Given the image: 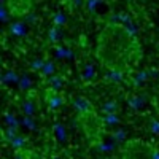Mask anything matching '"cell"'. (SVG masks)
Masks as SVG:
<instances>
[{
  "label": "cell",
  "mask_w": 159,
  "mask_h": 159,
  "mask_svg": "<svg viewBox=\"0 0 159 159\" xmlns=\"http://www.w3.org/2000/svg\"><path fill=\"white\" fill-rule=\"evenodd\" d=\"M46 102H48V107H49V110H57V108L61 107V105L64 103V99L57 94V91L51 89V91L48 92Z\"/></svg>",
  "instance_id": "cell-1"
},
{
  "label": "cell",
  "mask_w": 159,
  "mask_h": 159,
  "mask_svg": "<svg viewBox=\"0 0 159 159\" xmlns=\"http://www.w3.org/2000/svg\"><path fill=\"white\" fill-rule=\"evenodd\" d=\"M8 30H10V34H11L13 37L21 38V37H24L25 34H27V24L22 22V21L11 22V24H10V27H8Z\"/></svg>",
  "instance_id": "cell-2"
},
{
  "label": "cell",
  "mask_w": 159,
  "mask_h": 159,
  "mask_svg": "<svg viewBox=\"0 0 159 159\" xmlns=\"http://www.w3.org/2000/svg\"><path fill=\"white\" fill-rule=\"evenodd\" d=\"M72 105L76 108V111L83 113V115H86V113L91 111V103H89L86 99H83V97H75V99L72 100Z\"/></svg>",
  "instance_id": "cell-3"
},
{
  "label": "cell",
  "mask_w": 159,
  "mask_h": 159,
  "mask_svg": "<svg viewBox=\"0 0 159 159\" xmlns=\"http://www.w3.org/2000/svg\"><path fill=\"white\" fill-rule=\"evenodd\" d=\"M119 124V116L116 113H108V115H105L103 116V126L105 127H115Z\"/></svg>",
  "instance_id": "cell-4"
},
{
  "label": "cell",
  "mask_w": 159,
  "mask_h": 159,
  "mask_svg": "<svg viewBox=\"0 0 159 159\" xmlns=\"http://www.w3.org/2000/svg\"><path fill=\"white\" fill-rule=\"evenodd\" d=\"M25 142H27V139H25V137H22V135H16L15 139H13L11 142H8V143L11 145V148H13V150H16V151H21V150L24 148Z\"/></svg>",
  "instance_id": "cell-5"
},
{
  "label": "cell",
  "mask_w": 159,
  "mask_h": 159,
  "mask_svg": "<svg viewBox=\"0 0 159 159\" xmlns=\"http://www.w3.org/2000/svg\"><path fill=\"white\" fill-rule=\"evenodd\" d=\"M107 78L110 81H123L124 80V73L121 69H110V72L107 73Z\"/></svg>",
  "instance_id": "cell-6"
},
{
  "label": "cell",
  "mask_w": 159,
  "mask_h": 159,
  "mask_svg": "<svg viewBox=\"0 0 159 159\" xmlns=\"http://www.w3.org/2000/svg\"><path fill=\"white\" fill-rule=\"evenodd\" d=\"M19 78H21V76H18V73H16V72L8 70V72H5V73H3L2 81H3L5 84H10V83H18V81H19Z\"/></svg>",
  "instance_id": "cell-7"
},
{
  "label": "cell",
  "mask_w": 159,
  "mask_h": 159,
  "mask_svg": "<svg viewBox=\"0 0 159 159\" xmlns=\"http://www.w3.org/2000/svg\"><path fill=\"white\" fill-rule=\"evenodd\" d=\"M22 110H24V115L34 116L35 111H37V105L34 103V100H24L22 102Z\"/></svg>",
  "instance_id": "cell-8"
},
{
  "label": "cell",
  "mask_w": 159,
  "mask_h": 159,
  "mask_svg": "<svg viewBox=\"0 0 159 159\" xmlns=\"http://www.w3.org/2000/svg\"><path fill=\"white\" fill-rule=\"evenodd\" d=\"M110 137H111L116 143H123V142H126L127 134H126L124 129H116V130H113L111 134H110Z\"/></svg>",
  "instance_id": "cell-9"
},
{
  "label": "cell",
  "mask_w": 159,
  "mask_h": 159,
  "mask_svg": "<svg viewBox=\"0 0 159 159\" xmlns=\"http://www.w3.org/2000/svg\"><path fill=\"white\" fill-rule=\"evenodd\" d=\"M54 70H56V65H54V62L48 61V62H45V65H43L42 72H40V75H42V78H48L49 75L54 73Z\"/></svg>",
  "instance_id": "cell-10"
},
{
  "label": "cell",
  "mask_w": 159,
  "mask_h": 159,
  "mask_svg": "<svg viewBox=\"0 0 159 159\" xmlns=\"http://www.w3.org/2000/svg\"><path fill=\"white\" fill-rule=\"evenodd\" d=\"M21 124L24 127H27L29 130H35L37 129V123L34 121V116H27V115H24L21 118Z\"/></svg>",
  "instance_id": "cell-11"
},
{
  "label": "cell",
  "mask_w": 159,
  "mask_h": 159,
  "mask_svg": "<svg viewBox=\"0 0 159 159\" xmlns=\"http://www.w3.org/2000/svg\"><path fill=\"white\" fill-rule=\"evenodd\" d=\"M67 22V16L64 15L62 11H57L56 15H54V18H52V24H54V27H62V25Z\"/></svg>",
  "instance_id": "cell-12"
},
{
  "label": "cell",
  "mask_w": 159,
  "mask_h": 159,
  "mask_svg": "<svg viewBox=\"0 0 159 159\" xmlns=\"http://www.w3.org/2000/svg\"><path fill=\"white\" fill-rule=\"evenodd\" d=\"M61 37H62V32H61L59 27H52V29H49V32H48V40H49L51 43L59 42Z\"/></svg>",
  "instance_id": "cell-13"
},
{
  "label": "cell",
  "mask_w": 159,
  "mask_h": 159,
  "mask_svg": "<svg viewBox=\"0 0 159 159\" xmlns=\"http://www.w3.org/2000/svg\"><path fill=\"white\" fill-rule=\"evenodd\" d=\"M18 86H19L21 91H27V89H30V86H32V80H30V76H27V75L21 76V78H19V81H18Z\"/></svg>",
  "instance_id": "cell-14"
},
{
  "label": "cell",
  "mask_w": 159,
  "mask_h": 159,
  "mask_svg": "<svg viewBox=\"0 0 159 159\" xmlns=\"http://www.w3.org/2000/svg\"><path fill=\"white\" fill-rule=\"evenodd\" d=\"M129 105H130V107L132 108H134V110H140L142 107H143V97H140V96H134V97H130L129 100Z\"/></svg>",
  "instance_id": "cell-15"
},
{
  "label": "cell",
  "mask_w": 159,
  "mask_h": 159,
  "mask_svg": "<svg viewBox=\"0 0 159 159\" xmlns=\"http://www.w3.org/2000/svg\"><path fill=\"white\" fill-rule=\"evenodd\" d=\"M54 132H56L59 142H65V140H67V134H65V129H64V126L61 123H56L54 124Z\"/></svg>",
  "instance_id": "cell-16"
},
{
  "label": "cell",
  "mask_w": 159,
  "mask_h": 159,
  "mask_svg": "<svg viewBox=\"0 0 159 159\" xmlns=\"http://www.w3.org/2000/svg\"><path fill=\"white\" fill-rule=\"evenodd\" d=\"M5 121H7V127H19L21 121H18L15 115L11 113H5Z\"/></svg>",
  "instance_id": "cell-17"
},
{
  "label": "cell",
  "mask_w": 159,
  "mask_h": 159,
  "mask_svg": "<svg viewBox=\"0 0 159 159\" xmlns=\"http://www.w3.org/2000/svg\"><path fill=\"white\" fill-rule=\"evenodd\" d=\"M48 81H49V89H54V91H57L61 86H62V78L59 76V75H52L49 80H48Z\"/></svg>",
  "instance_id": "cell-18"
},
{
  "label": "cell",
  "mask_w": 159,
  "mask_h": 159,
  "mask_svg": "<svg viewBox=\"0 0 159 159\" xmlns=\"http://www.w3.org/2000/svg\"><path fill=\"white\" fill-rule=\"evenodd\" d=\"M116 108H118V103L115 102V100H108L107 103L103 105V113L105 115H108V113H116Z\"/></svg>",
  "instance_id": "cell-19"
},
{
  "label": "cell",
  "mask_w": 159,
  "mask_h": 159,
  "mask_svg": "<svg viewBox=\"0 0 159 159\" xmlns=\"http://www.w3.org/2000/svg\"><path fill=\"white\" fill-rule=\"evenodd\" d=\"M100 3H102V0H86V3H84V5H86L88 11H92V13H94Z\"/></svg>",
  "instance_id": "cell-20"
},
{
  "label": "cell",
  "mask_w": 159,
  "mask_h": 159,
  "mask_svg": "<svg viewBox=\"0 0 159 159\" xmlns=\"http://www.w3.org/2000/svg\"><path fill=\"white\" fill-rule=\"evenodd\" d=\"M115 148H116L115 143H100L99 145V151H102V153H111Z\"/></svg>",
  "instance_id": "cell-21"
},
{
  "label": "cell",
  "mask_w": 159,
  "mask_h": 159,
  "mask_svg": "<svg viewBox=\"0 0 159 159\" xmlns=\"http://www.w3.org/2000/svg\"><path fill=\"white\" fill-rule=\"evenodd\" d=\"M83 78H84V80H92V78H94V67H92L91 64L86 65L84 73H83Z\"/></svg>",
  "instance_id": "cell-22"
},
{
  "label": "cell",
  "mask_w": 159,
  "mask_h": 159,
  "mask_svg": "<svg viewBox=\"0 0 159 159\" xmlns=\"http://www.w3.org/2000/svg\"><path fill=\"white\" fill-rule=\"evenodd\" d=\"M38 19H37V16L34 15V13H25V24H27V25H30V24H35Z\"/></svg>",
  "instance_id": "cell-23"
},
{
  "label": "cell",
  "mask_w": 159,
  "mask_h": 159,
  "mask_svg": "<svg viewBox=\"0 0 159 159\" xmlns=\"http://www.w3.org/2000/svg\"><path fill=\"white\" fill-rule=\"evenodd\" d=\"M43 65H45V61L43 59H35L32 62V70H42Z\"/></svg>",
  "instance_id": "cell-24"
},
{
  "label": "cell",
  "mask_w": 159,
  "mask_h": 159,
  "mask_svg": "<svg viewBox=\"0 0 159 159\" xmlns=\"http://www.w3.org/2000/svg\"><path fill=\"white\" fill-rule=\"evenodd\" d=\"M150 130L153 132V134H159V123L156 121V119H153V121L150 123Z\"/></svg>",
  "instance_id": "cell-25"
},
{
  "label": "cell",
  "mask_w": 159,
  "mask_h": 159,
  "mask_svg": "<svg viewBox=\"0 0 159 159\" xmlns=\"http://www.w3.org/2000/svg\"><path fill=\"white\" fill-rule=\"evenodd\" d=\"M0 15H2V21H3V22H7V21H8V11H7L5 3L2 5V11H0Z\"/></svg>",
  "instance_id": "cell-26"
},
{
  "label": "cell",
  "mask_w": 159,
  "mask_h": 159,
  "mask_svg": "<svg viewBox=\"0 0 159 159\" xmlns=\"http://www.w3.org/2000/svg\"><path fill=\"white\" fill-rule=\"evenodd\" d=\"M29 157H30V154H24V151H19V153L15 154L13 159H29Z\"/></svg>",
  "instance_id": "cell-27"
},
{
  "label": "cell",
  "mask_w": 159,
  "mask_h": 159,
  "mask_svg": "<svg viewBox=\"0 0 159 159\" xmlns=\"http://www.w3.org/2000/svg\"><path fill=\"white\" fill-rule=\"evenodd\" d=\"M73 5H76V7H81V5H83V0H73Z\"/></svg>",
  "instance_id": "cell-28"
},
{
  "label": "cell",
  "mask_w": 159,
  "mask_h": 159,
  "mask_svg": "<svg viewBox=\"0 0 159 159\" xmlns=\"http://www.w3.org/2000/svg\"><path fill=\"white\" fill-rule=\"evenodd\" d=\"M54 159H61V157H54Z\"/></svg>",
  "instance_id": "cell-29"
}]
</instances>
